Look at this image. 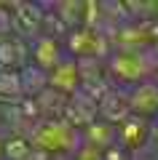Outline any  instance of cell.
<instances>
[{
  "label": "cell",
  "mask_w": 158,
  "mask_h": 160,
  "mask_svg": "<svg viewBox=\"0 0 158 160\" xmlns=\"http://www.w3.org/2000/svg\"><path fill=\"white\" fill-rule=\"evenodd\" d=\"M75 160H102V155H99V149L86 147V149H80V152H78V158H75Z\"/></svg>",
  "instance_id": "4"
},
{
  "label": "cell",
  "mask_w": 158,
  "mask_h": 160,
  "mask_svg": "<svg viewBox=\"0 0 158 160\" xmlns=\"http://www.w3.org/2000/svg\"><path fill=\"white\" fill-rule=\"evenodd\" d=\"M73 142H75L73 126L62 123V120H48L35 133V144L46 152H64V149L73 147Z\"/></svg>",
  "instance_id": "1"
},
{
  "label": "cell",
  "mask_w": 158,
  "mask_h": 160,
  "mask_svg": "<svg viewBox=\"0 0 158 160\" xmlns=\"http://www.w3.org/2000/svg\"><path fill=\"white\" fill-rule=\"evenodd\" d=\"M48 83L57 91H75V86H78V69H75V64H59L57 69H51Z\"/></svg>",
  "instance_id": "3"
},
{
  "label": "cell",
  "mask_w": 158,
  "mask_h": 160,
  "mask_svg": "<svg viewBox=\"0 0 158 160\" xmlns=\"http://www.w3.org/2000/svg\"><path fill=\"white\" fill-rule=\"evenodd\" d=\"M32 64L43 72H51V69H57L59 64V43L51 38H40L38 43L32 46Z\"/></svg>",
  "instance_id": "2"
}]
</instances>
